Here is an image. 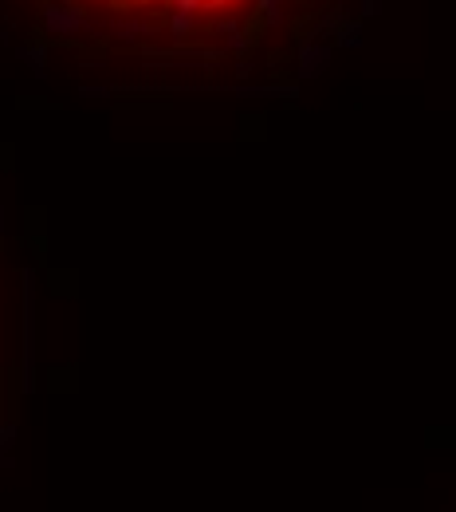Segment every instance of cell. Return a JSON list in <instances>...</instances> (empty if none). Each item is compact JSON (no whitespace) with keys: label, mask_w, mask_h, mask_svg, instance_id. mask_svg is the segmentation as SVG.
<instances>
[{"label":"cell","mask_w":456,"mask_h":512,"mask_svg":"<svg viewBox=\"0 0 456 512\" xmlns=\"http://www.w3.org/2000/svg\"><path fill=\"white\" fill-rule=\"evenodd\" d=\"M71 12H87L95 16V24L107 20L110 28H126V32H149L154 16L166 20L169 28L185 36L197 28V16L205 8H224L228 0H60Z\"/></svg>","instance_id":"obj_1"}]
</instances>
